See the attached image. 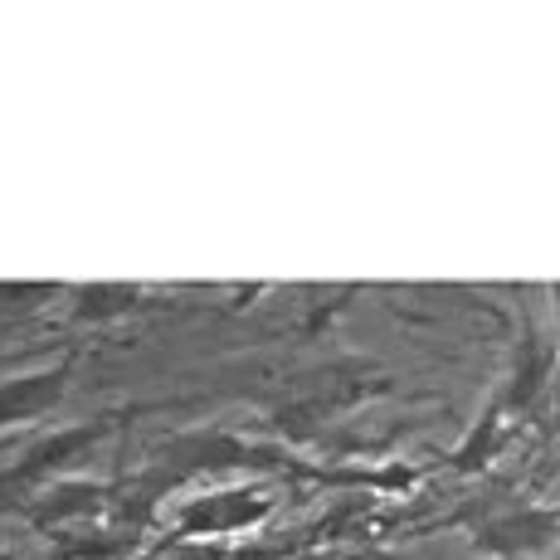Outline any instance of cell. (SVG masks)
<instances>
[{
    "label": "cell",
    "mask_w": 560,
    "mask_h": 560,
    "mask_svg": "<svg viewBox=\"0 0 560 560\" xmlns=\"http://www.w3.org/2000/svg\"><path fill=\"white\" fill-rule=\"evenodd\" d=\"M59 283H0V322L25 317V312L45 307V298H59Z\"/></svg>",
    "instance_id": "8"
},
{
    "label": "cell",
    "mask_w": 560,
    "mask_h": 560,
    "mask_svg": "<svg viewBox=\"0 0 560 560\" xmlns=\"http://www.w3.org/2000/svg\"><path fill=\"white\" fill-rule=\"evenodd\" d=\"M122 415L127 409H107V415H98V419L63 424V429H54V434L39 439V444H30L10 468H0V512H20L30 498H39L49 482L69 478L73 463L89 458L93 448L122 424Z\"/></svg>",
    "instance_id": "1"
},
{
    "label": "cell",
    "mask_w": 560,
    "mask_h": 560,
    "mask_svg": "<svg viewBox=\"0 0 560 560\" xmlns=\"http://www.w3.org/2000/svg\"><path fill=\"white\" fill-rule=\"evenodd\" d=\"M560 536V522L546 508H488L478 516H468V541L492 560H516V556H536L546 551Z\"/></svg>",
    "instance_id": "3"
},
{
    "label": "cell",
    "mask_w": 560,
    "mask_h": 560,
    "mask_svg": "<svg viewBox=\"0 0 560 560\" xmlns=\"http://www.w3.org/2000/svg\"><path fill=\"white\" fill-rule=\"evenodd\" d=\"M278 512V492L268 482H240V488H214L190 498L171 516L176 536H240L264 526Z\"/></svg>",
    "instance_id": "2"
},
{
    "label": "cell",
    "mask_w": 560,
    "mask_h": 560,
    "mask_svg": "<svg viewBox=\"0 0 560 560\" xmlns=\"http://www.w3.org/2000/svg\"><path fill=\"white\" fill-rule=\"evenodd\" d=\"M502 415H508V409L492 400L488 415H482L478 424L468 429V439H463L454 454H448V468H454V472H482V468H488V463L498 458V448H502Z\"/></svg>",
    "instance_id": "7"
},
{
    "label": "cell",
    "mask_w": 560,
    "mask_h": 560,
    "mask_svg": "<svg viewBox=\"0 0 560 560\" xmlns=\"http://www.w3.org/2000/svg\"><path fill=\"white\" fill-rule=\"evenodd\" d=\"M107 508H113V488H107V482H93V478L69 472V478L49 482L39 498H30L15 516L25 526H35L39 536H69V532H79L83 522L103 516Z\"/></svg>",
    "instance_id": "5"
},
{
    "label": "cell",
    "mask_w": 560,
    "mask_h": 560,
    "mask_svg": "<svg viewBox=\"0 0 560 560\" xmlns=\"http://www.w3.org/2000/svg\"><path fill=\"white\" fill-rule=\"evenodd\" d=\"M73 293V322H113V317H127V312H142V288L132 283H98V288H69Z\"/></svg>",
    "instance_id": "6"
},
{
    "label": "cell",
    "mask_w": 560,
    "mask_h": 560,
    "mask_svg": "<svg viewBox=\"0 0 560 560\" xmlns=\"http://www.w3.org/2000/svg\"><path fill=\"white\" fill-rule=\"evenodd\" d=\"M0 560H15V556H10V551H5V546H0Z\"/></svg>",
    "instance_id": "9"
},
{
    "label": "cell",
    "mask_w": 560,
    "mask_h": 560,
    "mask_svg": "<svg viewBox=\"0 0 560 560\" xmlns=\"http://www.w3.org/2000/svg\"><path fill=\"white\" fill-rule=\"evenodd\" d=\"M73 365H79V347L63 351L59 361L39 365V371H20L10 381H0V434L25 429L35 419L54 415L73 390Z\"/></svg>",
    "instance_id": "4"
}]
</instances>
